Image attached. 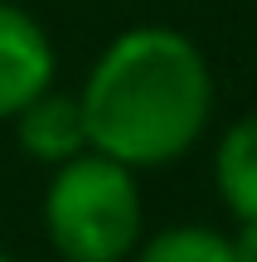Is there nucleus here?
<instances>
[{
  "instance_id": "f257e3e1",
  "label": "nucleus",
  "mask_w": 257,
  "mask_h": 262,
  "mask_svg": "<svg viewBox=\"0 0 257 262\" xmlns=\"http://www.w3.org/2000/svg\"><path fill=\"white\" fill-rule=\"evenodd\" d=\"M87 146L141 170L184 160L214 122L209 54L175 25H131L102 44L83 88Z\"/></svg>"
},
{
  "instance_id": "f03ea898",
  "label": "nucleus",
  "mask_w": 257,
  "mask_h": 262,
  "mask_svg": "<svg viewBox=\"0 0 257 262\" xmlns=\"http://www.w3.org/2000/svg\"><path fill=\"white\" fill-rule=\"evenodd\" d=\"M44 238L63 262H131L146 238V199L131 165L83 150L49 170L39 199Z\"/></svg>"
},
{
  "instance_id": "7ed1b4c3",
  "label": "nucleus",
  "mask_w": 257,
  "mask_h": 262,
  "mask_svg": "<svg viewBox=\"0 0 257 262\" xmlns=\"http://www.w3.org/2000/svg\"><path fill=\"white\" fill-rule=\"evenodd\" d=\"M58 78V49L49 29L15 0H0V122L34 102Z\"/></svg>"
},
{
  "instance_id": "20e7f679",
  "label": "nucleus",
  "mask_w": 257,
  "mask_h": 262,
  "mask_svg": "<svg viewBox=\"0 0 257 262\" xmlns=\"http://www.w3.org/2000/svg\"><path fill=\"white\" fill-rule=\"evenodd\" d=\"M10 126H15L19 150L34 165H49V170L73 160V156H83V150H92L87 146L83 102H78V93H63V88H44L34 102H25L10 117Z\"/></svg>"
},
{
  "instance_id": "39448f33",
  "label": "nucleus",
  "mask_w": 257,
  "mask_h": 262,
  "mask_svg": "<svg viewBox=\"0 0 257 262\" xmlns=\"http://www.w3.org/2000/svg\"><path fill=\"white\" fill-rule=\"evenodd\" d=\"M214 189L238 224H257V112L223 126L214 146Z\"/></svg>"
},
{
  "instance_id": "423d86ee",
  "label": "nucleus",
  "mask_w": 257,
  "mask_h": 262,
  "mask_svg": "<svg viewBox=\"0 0 257 262\" xmlns=\"http://www.w3.org/2000/svg\"><path fill=\"white\" fill-rule=\"evenodd\" d=\"M131 262H233V238L209 224H165L136 243Z\"/></svg>"
},
{
  "instance_id": "0eeeda50",
  "label": "nucleus",
  "mask_w": 257,
  "mask_h": 262,
  "mask_svg": "<svg viewBox=\"0 0 257 262\" xmlns=\"http://www.w3.org/2000/svg\"><path fill=\"white\" fill-rule=\"evenodd\" d=\"M228 238H233V262H257V224H238Z\"/></svg>"
},
{
  "instance_id": "6e6552de",
  "label": "nucleus",
  "mask_w": 257,
  "mask_h": 262,
  "mask_svg": "<svg viewBox=\"0 0 257 262\" xmlns=\"http://www.w3.org/2000/svg\"><path fill=\"white\" fill-rule=\"evenodd\" d=\"M0 262H15V257H10V253H5V248H0Z\"/></svg>"
}]
</instances>
